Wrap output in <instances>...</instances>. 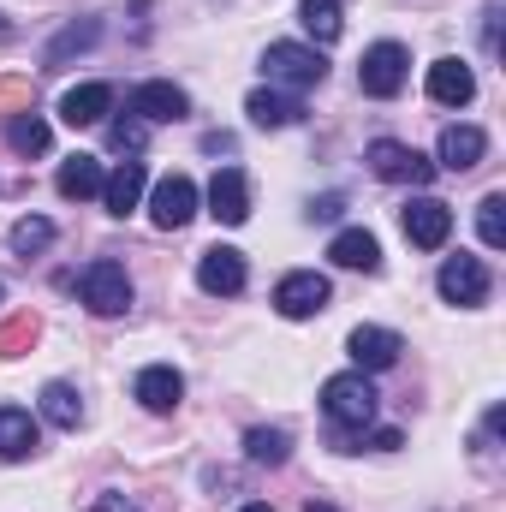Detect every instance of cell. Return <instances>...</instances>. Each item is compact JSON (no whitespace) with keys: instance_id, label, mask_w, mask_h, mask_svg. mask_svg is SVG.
I'll list each match as a JSON object with an SVG mask.
<instances>
[{"instance_id":"d6a6232c","label":"cell","mask_w":506,"mask_h":512,"mask_svg":"<svg viewBox=\"0 0 506 512\" xmlns=\"http://www.w3.org/2000/svg\"><path fill=\"white\" fill-rule=\"evenodd\" d=\"M483 48H489V54L501 48V6H489V12H483Z\"/></svg>"},{"instance_id":"f546056e","label":"cell","mask_w":506,"mask_h":512,"mask_svg":"<svg viewBox=\"0 0 506 512\" xmlns=\"http://www.w3.org/2000/svg\"><path fill=\"white\" fill-rule=\"evenodd\" d=\"M30 340H36V316H12V322L0 328V358H18Z\"/></svg>"},{"instance_id":"2e32d148","label":"cell","mask_w":506,"mask_h":512,"mask_svg":"<svg viewBox=\"0 0 506 512\" xmlns=\"http://www.w3.org/2000/svg\"><path fill=\"white\" fill-rule=\"evenodd\" d=\"M143 191H149V167H143V161H126V167H114V173L102 179V203H108V215H120V221L143 203Z\"/></svg>"},{"instance_id":"ac0fdd59","label":"cell","mask_w":506,"mask_h":512,"mask_svg":"<svg viewBox=\"0 0 506 512\" xmlns=\"http://www.w3.org/2000/svg\"><path fill=\"white\" fill-rule=\"evenodd\" d=\"M245 114H251V126L280 131V126H298V120H304V102L286 96V90H251V96H245Z\"/></svg>"},{"instance_id":"7a4b0ae2","label":"cell","mask_w":506,"mask_h":512,"mask_svg":"<svg viewBox=\"0 0 506 512\" xmlns=\"http://www.w3.org/2000/svg\"><path fill=\"white\" fill-rule=\"evenodd\" d=\"M78 298L90 304V316H126V310H131V274H126V262H114V256L84 262V274H78Z\"/></svg>"},{"instance_id":"6da1fadb","label":"cell","mask_w":506,"mask_h":512,"mask_svg":"<svg viewBox=\"0 0 506 512\" xmlns=\"http://www.w3.org/2000/svg\"><path fill=\"white\" fill-rule=\"evenodd\" d=\"M322 411H328L334 429H358V435H364L381 411V393L364 370H346V376H328V382H322ZM340 441H346V435H340Z\"/></svg>"},{"instance_id":"8d00e7d4","label":"cell","mask_w":506,"mask_h":512,"mask_svg":"<svg viewBox=\"0 0 506 512\" xmlns=\"http://www.w3.org/2000/svg\"><path fill=\"white\" fill-rule=\"evenodd\" d=\"M6 36H12V24H0V42H6Z\"/></svg>"},{"instance_id":"e575fe53","label":"cell","mask_w":506,"mask_h":512,"mask_svg":"<svg viewBox=\"0 0 506 512\" xmlns=\"http://www.w3.org/2000/svg\"><path fill=\"white\" fill-rule=\"evenodd\" d=\"M90 512H137V507H131L126 495H114V489H108V495H96V507H90Z\"/></svg>"},{"instance_id":"5b68a950","label":"cell","mask_w":506,"mask_h":512,"mask_svg":"<svg viewBox=\"0 0 506 512\" xmlns=\"http://www.w3.org/2000/svg\"><path fill=\"white\" fill-rule=\"evenodd\" d=\"M364 161H370V173L387 179V185H417V191H423V185L435 179V161H429V155H417V149H411V143H399V137H376Z\"/></svg>"},{"instance_id":"4316f807","label":"cell","mask_w":506,"mask_h":512,"mask_svg":"<svg viewBox=\"0 0 506 512\" xmlns=\"http://www.w3.org/2000/svg\"><path fill=\"white\" fill-rule=\"evenodd\" d=\"M6 239H12V251H18V256H42L48 245H54V221H42V215H24V221L6 233Z\"/></svg>"},{"instance_id":"30bf717a","label":"cell","mask_w":506,"mask_h":512,"mask_svg":"<svg viewBox=\"0 0 506 512\" xmlns=\"http://www.w3.org/2000/svg\"><path fill=\"white\" fill-rule=\"evenodd\" d=\"M131 114H137L143 126H173V120L191 114V96H185L179 84H167V78H149V84L131 90Z\"/></svg>"},{"instance_id":"d590c367","label":"cell","mask_w":506,"mask_h":512,"mask_svg":"<svg viewBox=\"0 0 506 512\" xmlns=\"http://www.w3.org/2000/svg\"><path fill=\"white\" fill-rule=\"evenodd\" d=\"M245 512H268V507H262V501H251V507H245Z\"/></svg>"},{"instance_id":"83f0119b","label":"cell","mask_w":506,"mask_h":512,"mask_svg":"<svg viewBox=\"0 0 506 512\" xmlns=\"http://www.w3.org/2000/svg\"><path fill=\"white\" fill-rule=\"evenodd\" d=\"M477 233H483V245H489V251H501V245H506V197H501V191H489V197L477 203Z\"/></svg>"},{"instance_id":"8992f818","label":"cell","mask_w":506,"mask_h":512,"mask_svg":"<svg viewBox=\"0 0 506 512\" xmlns=\"http://www.w3.org/2000/svg\"><path fill=\"white\" fill-rule=\"evenodd\" d=\"M328 298H334V286H328V274H316V268H292V274L274 286V310H280L286 322L322 316V310H328Z\"/></svg>"},{"instance_id":"cb8c5ba5","label":"cell","mask_w":506,"mask_h":512,"mask_svg":"<svg viewBox=\"0 0 506 512\" xmlns=\"http://www.w3.org/2000/svg\"><path fill=\"white\" fill-rule=\"evenodd\" d=\"M298 18H304V30L328 48V42H340V30H346V12H340V0H298Z\"/></svg>"},{"instance_id":"ba28073f","label":"cell","mask_w":506,"mask_h":512,"mask_svg":"<svg viewBox=\"0 0 506 512\" xmlns=\"http://www.w3.org/2000/svg\"><path fill=\"white\" fill-rule=\"evenodd\" d=\"M191 215H197V185H191L185 173L155 179V191H149V221H155L161 233H179Z\"/></svg>"},{"instance_id":"3957f363","label":"cell","mask_w":506,"mask_h":512,"mask_svg":"<svg viewBox=\"0 0 506 512\" xmlns=\"http://www.w3.org/2000/svg\"><path fill=\"white\" fill-rule=\"evenodd\" d=\"M262 72L280 90H316L328 78V60H322V48H304V42H268Z\"/></svg>"},{"instance_id":"277c9868","label":"cell","mask_w":506,"mask_h":512,"mask_svg":"<svg viewBox=\"0 0 506 512\" xmlns=\"http://www.w3.org/2000/svg\"><path fill=\"white\" fill-rule=\"evenodd\" d=\"M405 78H411V54H405L399 42H376V48H364V60H358V90H364V96L393 102V96L405 90Z\"/></svg>"},{"instance_id":"44dd1931","label":"cell","mask_w":506,"mask_h":512,"mask_svg":"<svg viewBox=\"0 0 506 512\" xmlns=\"http://www.w3.org/2000/svg\"><path fill=\"white\" fill-rule=\"evenodd\" d=\"M102 179H108V173H102L96 155H72V161H60V179H54V185H60L66 203H84V197H102Z\"/></svg>"},{"instance_id":"7402d4cb","label":"cell","mask_w":506,"mask_h":512,"mask_svg":"<svg viewBox=\"0 0 506 512\" xmlns=\"http://www.w3.org/2000/svg\"><path fill=\"white\" fill-rule=\"evenodd\" d=\"M328 256H334L340 268H358V274H376V268H381V245H376V233H364V227H346V233H334Z\"/></svg>"},{"instance_id":"7c38bea8","label":"cell","mask_w":506,"mask_h":512,"mask_svg":"<svg viewBox=\"0 0 506 512\" xmlns=\"http://www.w3.org/2000/svg\"><path fill=\"white\" fill-rule=\"evenodd\" d=\"M209 215H215L221 227H245V221H251V185H245L239 167H221V173L209 179Z\"/></svg>"},{"instance_id":"74e56055","label":"cell","mask_w":506,"mask_h":512,"mask_svg":"<svg viewBox=\"0 0 506 512\" xmlns=\"http://www.w3.org/2000/svg\"><path fill=\"white\" fill-rule=\"evenodd\" d=\"M310 512H334V507H310Z\"/></svg>"},{"instance_id":"52a82bcc","label":"cell","mask_w":506,"mask_h":512,"mask_svg":"<svg viewBox=\"0 0 506 512\" xmlns=\"http://www.w3.org/2000/svg\"><path fill=\"white\" fill-rule=\"evenodd\" d=\"M435 286H441V298L447 304H459V310H477V304H489V268H483V256H447L441 262V274H435Z\"/></svg>"},{"instance_id":"d4e9b609","label":"cell","mask_w":506,"mask_h":512,"mask_svg":"<svg viewBox=\"0 0 506 512\" xmlns=\"http://www.w3.org/2000/svg\"><path fill=\"white\" fill-rule=\"evenodd\" d=\"M6 143H12L18 155H48L54 131H48V120H36V114H12V120H6Z\"/></svg>"},{"instance_id":"603a6c76","label":"cell","mask_w":506,"mask_h":512,"mask_svg":"<svg viewBox=\"0 0 506 512\" xmlns=\"http://www.w3.org/2000/svg\"><path fill=\"white\" fill-rule=\"evenodd\" d=\"M42 417H48L54 429H78V423H84V399H78V387L72 382H48L42 387Z\"/></svg>"},{"instance_id":"5bb4252c","label":"cell","mask_w":506,"mask_h":512,"mask_svg":"<svg viewBox=\"0 0 506 512\" xmlns=\"http://www.w3.org/2000/svg\"><path fill=\"white\" fill-rule=\"evenodd\" d=\"M346 352H352V364L370 376V370H393L399 364V352H405V340L393 334V328H352V340H346Z\"/></svg>"},{"instance_id":"9c48e42d","label":"cell","mask_w":506,"mask_h":512,"mask_svg":"<svg viewBox=\"0 0 506 512\" xmlns=\"http://www.w3.org/2000/svg\"><path fill=\"white\" fill-rule=\"evenodd\" d=\"M245 280H251L245 251H233V245H215V251L197 256V286H203L209 298H239V292H245Z\"/></svg>"},{"instance_id":"e0dca14e","label":"cell","mask_w":506,"mask_h":512,"mask_svg":"<svg viewBox=\"0 0 506 512\" xmlns=\"http://www.w3.org/2000/svg\"><path fill=\"white\" fill-rule=\"evenodd\" d=\"M429 96H435L441 108H465V102L477 96V72H471L465 60H435V66H429Z\"/></svg>"},{"instance_id":"d6986e66","label":"cell","mask_w":506,"mask_h":512,"mask_svg":"<svg viewBox=\"0 0 506 512\" xmlns=\"http://www.w3.org/2000/svg\"><path fill=\"white\" fill-rule=\"evenodd\" d=\"M483 155H489V137H483L477 126H447L441 131V161H435V167H447V173H471Z\"/></svg>"},{"instance_id":"9a60e30c","label":"cell","mask_w":506,"mask_h":512,"mask_svg":"<svg viewBox=\"0 0 506 512\" xmlns=\"http://www.w3.org/2000/svg\"><path fill=\"white\" fill-rule=\"evenodd\" d=\"M137 405L143 411H155V417H167V411H179V399H185V376L173 370V364H149L143 376H137Z\"/></svg>"},{"instance_id":"4dcf8cb0","label":"cell","mask_w":506,"mask_h":512,"mask_svg":"<svg viewBox=\"0 0 506 512\" xmlns=\"http://www.w3.org/2000/svg\"><path fill=\"white\" fill-rule=\"evenodd\" d=\"M143 137H149V126H143L137 114H131V120H114V126H108V143H114L120 155H137V149H143Z\"/></svg>"},{"instance_id":"8fae6325","label":"cell","mask_w":506,"mask_h":512,"mask_svg":"<svg viewBox=\"0 0 506 512\" xmlns=\"http://www.w3.org/2000/svg\"><path fill=\"white\" fill-rule=\"evenodd\" d=\"M399 227H405V239H411L417 251H441L447 233H453V209H447L441 197H417V203H405Z\"/></svg>"},{"instance_id":"836d02e7","label":"cell","mask_w":506,"mask_h":512,"mask_svg":"<svg viewBox=\"0 0 506 512\" xmlns=\"http://www.w3.org/2000/svg\"><path fill=\"white\" fill-rule=\"evenodd\" d=\"M340 209H346V197H316V203H310V221H334Z\"/></svg>"},{"instance_id":"484cf974","label":"cell","mask_w":506,"mask_h":512,"mask_svg":"<svg viewBox=\"0 0 506 512\" xmlns=\"http://www.w3.org/2000/svg\"><path fill=\"white\" fill-rule=\"evenodd\" d=\"M245 459L251 465H286L292 459V435L286 429H251L245 435Z\"/></svg>"},{"instance_id":"ffe728a7","label":"cell","mask_w":506,"mask_h":512,"mask_svg":"<svg viewBox=\"0 0 506 512\" xmlns=\"http://www.w3.org/2000/svg\"><path fill=\"white\" fill-rule=\"evenodd\" d=\"M36 447H42L36 417H30V411H18V405H0V459L12 465V459H30Z\"/></svg>"},{"instance_id":"f1b7e54d","label":"cell","mask_w":506,"mask_h":512,"mask_svg":"<svg viewBox=\"0 0 506 512\" xmlns=\"http://www.w3.org/2000/svg\"><path fill=\"white\" fill-rule=\"evenodd\" d=\"M96 36H102V24H96V18H84V24H72V30H60V42L48 48V66H60L66 54H78V48H90Z\"/></svg>"},{"instance_id":"4fadbf2b","label":"cell","mask_w":506,"mask_h":512,"mask_svg":"<svg viewBox=\"0 0 506 512\" xmlns=\"http://www.w3.org/2000/svg\"><path fill=\"white\" fill-rule=\"evenodd\" d=\"M108 114H114V84H72V90L60 96V120L72 131L102 126Z\"/></svg>"},{"instance_id":"1f68e13d","label":"cell","mask_w":506,"mask_h":512,"mask_svg":"<svg viewBox=\"0 0 506 512\" xmlns=\"http://www.w3.org/2000/svg\"><path fill=\"white\" fill-rule=\"evenodd\" d=\"M364 447H376V453H393V447H405V435H399V429H376L370 441H358V453H364Z\"/></svg>"}]
</instances>
